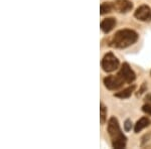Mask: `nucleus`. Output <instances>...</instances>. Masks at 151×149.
I'll list each match as a JSON object with an SVG mask.
<instances>
[{"mask_svg":"<svg viewBox=\"0 0 151 149\" xmlns=\"http://www.w3.org/2000/svg\"><path fill=\"white\" fill-rule=\"evenodd\" d=\"M138 40V33L132 29H122L115 33L111 45L116 48H126Z\"/></svg>","mask_w":151,"mask_h":149,"instance_id":"f257e3e1","label":"nucleus"},{"mask_svg":"<svg viewBox=\"0 0 151 149\" xmlns=\"http://www.w3.org/2000/svg\"><path fill=\"white\" fill-rule=\"evenodd\" d=\"M108 133L111 137L112 146L114 148L121 149L126 147L127 138L123 134L120 125H119V122L115 117H112L108 122Z\"/></svg>","mask_w":151,"mask_h":149,"instance_id":"f03ea898","label":"nucleus"},{"mask_svg":"<svg viewBox=\"0 0 151 149\" xmlns=\"http://www.w3.org/2000/svg\"><path fill=\"white\" fill-rule=\"evenodd\" d=\"M101 65L105 72L111 73L119 68V60L112 53H108L103 58Z\"/></svg>","mask_w":151,"mask_h":149,"instance_id":"7ed1b4c3","label":"nucleus"},{"mask_svg":"<svg viewBox=\"0 0 151 149\" xmlns=\"http://www.w3.org/2000/svg\"><path fill=\"white\" fill-rule=\"evenodd\" d=\"M124 84H125V82H124L123 79L119 75L108 76V77H106L104 79L105 87L108 90H111V91H115V90L120 89Z\"/></svg>","mask_w":151,"mask_h":149,"instance_id":"20e7f679","label":"nucleus"},{"mask_svg":"<svg viewBox=\"0 0 151 149\" xmlns=\"http://www.w3.org/2000/svg\"><path fill=\"white\" fill-rule=\"evenodd\" d=\"M118 75L122 78L123 81L125 82V84H131V83H133L136 79L135 73L133 72V70L131 69L130 66H129L127 63H123L120 69V72L118 73Z\"/></svg>","mask_w":151,"mask_h":149,"instance_id":"39448f33","label":"nucleus"},{"mask_svg":"<svg viewBox=\"0 0 151 149\" xmlns=\"http://www.w3.org/2000/svg\"><path fill=\"white\" fill-rule=\"evenodd\" d=\"M134 16L140 21L149 22L151 21V8L147 5H141L134 12Z\"/></svg>","mask_w":151,"mask_h":149,"instance_id":"423d86ee","label":"nucleus"},{"mask_svg":"<svg viewBox=\"0 0 151 149\" xmlns=\"http://www.w3.org/2000/svg\"><path fill=\"white\" fill-rule=\"evenodd\" d=\"M133 8V3L129 0H116L114 2V9L121 13H127Z\"/></svg>","mask_w":151,"mask_h":149,"instance_id":"0eeeda50","label":"nucleus"},{"mask_svg":"<svg viewBox=\"0 0 151 149\" xmlns=\"http://www.w3.org/2000/svg\"><path fill=\"white\" fill-rule=\"evenodd\" d=\"M116 25V19L113 17L106 18L101 22V29L104 33H109Z\"/></svg>","mask_w":151,"mask_h":149,"instance_id":"6e6552de","label":"nucleus"},{"mask_svg":"<svg viewBox=\"0 0 151 149\" xmlns=\"http://www.w3.org/2000/svg\"><path fill=\"white\" fill-rule=\"evenodd\" d=\"M150 125V120L147 118V117H142L141 119L137 121V123L135 124V127H134V131L135 133H139V132L142 130V129L146 128L147 126Z\"/></svg>","mask_w":151,"mask_h":149,"instance_id":"1a4fd4ad","label":"nucleus"},{"mask_svg":"<svg viewBox=\"0 0 151 149\" xmlns=\"http://www.w3.org/2000/svg\"><path fill=\"white\" fill-rule=\"evenodd\" d=\"M135 86H131L129 88H126V89H124L123 91L121 92H118L115 94V97L117 98H120V99H128L129 97L132 95V93L134 92V90H135Z\"/></svg>","mask_w":151,"mask_h":149,"instance_id":"9d476101","label":"nucleus"},{"mask_svg":"<svg viewBox=\"0 0 151 149\" xmlns=\"http://www.w3.org/2000/svg\"><path fill=\"white\" fill-rule=\"evenodd\" d=\"M112 10H114V3H112V2H104V3L101 4V6H100V13L102 14V15H104V14L106 13H109V12H111Z\"/></svg>","mask_w":151,"mask_h":149,"instance_id":"9b49d317","label":"nucleus"},{"mask_svg":"<svg viewBox=\"0 0 151 149\" xmlns=\"http://www.w3.org/2000/svg\"><path fill=\"white\" fill-rule=\"evenodd\" d=\"M101 108H100V113H101V124H105L107 119V108L101 103Z\"/></svg>","mask_w":151,"mask_h":149,"instance_id":"f8f14e48","label":"nucleus"},{"mask_svg":"<svg viewBox=\"0 0 151 149\" xmlns=\"http://www.w3.org/2000/svg\"><path fill=\"white\" fill-rule=\"evenodd\" d=\"M142 111L144 112L145 114L150 115V116H151V105H150V104H145V105H143Z\"/></svg>","mask_w":151,"mask_h":149,"instance_id":"ddd939ff","label":"nucleus"},{"mask_svg":"<svg viewBox=\"0 0 151 149\" xmlns=\"http://www.w3.org/2000/svg\"><path fill=\"white\" fill-rule=\"evenodd\" d=\"M124 129H125V131H130L131 129H132V122L131 120H126L125 123H124Z\"/></svg>","mask_w":151,"mask_h":149,"instance_id":"4468645a","label":"nucleus"},{"mask_svg":"<svg viewBox=\"0 0 151 149\" xmlns=\"http://www.w3.org/2000/svg\"><path fill=\"white\" fill-rule=\"evenodd\" d=\"M145 104H150L151 105V94H148L144 99Z\"/></svg>","mask_w":151,"mask_h":149,"instance_id":"2eb2a0df","label":"nucleus"},{"mask_svg":"<svg viewBox=\"0 0 151 149\" xmlns=\"http://www.w3.org/2000/svg\"><path fill=\"white\" fill-rule=\"evenodd\" d=\"M145 90H146V87H145V83H144V84H143V86H142V88H141V89H140V92L138 93V95H141L143 92L145 91Z\"/></svg>","mask_w":151,"mask_h":149,"instance_id":"dca6fc26","label":"nucleus"}]
</instances>
